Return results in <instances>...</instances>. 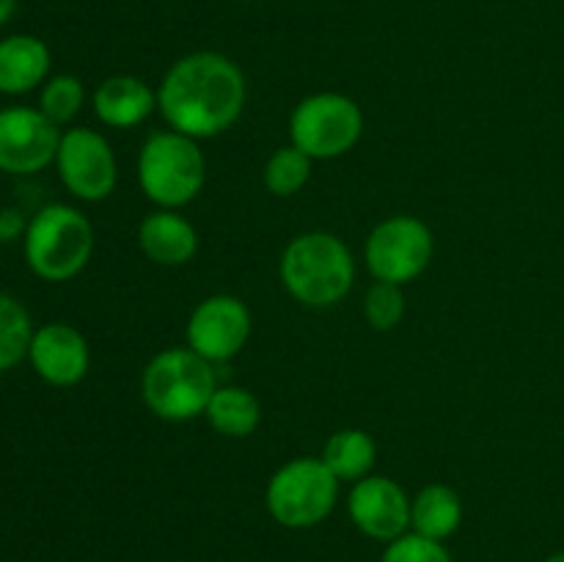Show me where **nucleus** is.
<instances>
[{
	"instance_id": "nucleus-1",
	"label": "nucleus",
	"mask_w": 564,
	"mask_h": 562,
	"mask_svg": "<svg viewBox=\"0 0 564 562\" xmlns=\"http://www.w3.org/2000/svg\"><path fill=\"white\" fill-rule=\"evenodd\" d=\"M246 75L224 53L198 50L165 72L158 88V108L171 130L196 141L220 136L246 110Z\"/></svg>"
},
{
	"instance_id": "nucleus-2",
	"label": "nucleus",
	"mask_w": 564,
	"mask_h": 562,
	"mask_svg": "<svg viewBox=\"0 0 564 562\" xmlns=\"http://www.w3.org/2000/svg\"><path fill=\"white\" fill-rule=\"evenodd\" d=\"M281 284L297 303L312 309L336 306L356 281V259L345 240L330 231H306L281 253Z\"/></svg>"
},
{
	"instance_id": "nucleus-3",
	"label": "nucleus",
	"mask_w": 564,
	"mask_h": 562,
	"mask_svg": "<svg viewBox=\"0 0 564 562\" xmlns=\"http://www.w3.org/2000/svg\"><path fill=\"white\" fill-rule=\"evenodd\" d=\"M218 389V378L207 358L191 347H165L141 375V397L163 422H191L204 417Z\"/></svg>"
},
{
	"instance_id": "nucleus-4",
	"label": "nucleus",
	"mask_w": 564,
	"mask_h": 562,
	"mask_svg": "<svg viewBox=\"0 0 564 562\" xmlns=\"http://www.w3.org/2000/svg\"><path fill=\"white\" fill-rule=\"evenodd\" d=\"M207 182V160L198 141L176 130L154 132L138 154V185L158 209H182L196 202Z\"/></svg>"
},
{
	"instance_id": "nucleus-5",
	"label": "nucleus",
	"mask_w": 564,
	"mask_h": 562,
	"mask_svg": "<svg viewBox=\"0 0 564 562\" xmlns=\"http://www.w3.org/2000/svg\"><path fill=\"white\" fill-rule=\"evenodd\" d=\"M22 248L28 268L39 279L53 284L69 281L86 270L94 253L91 220L69 204H47L28 224Z\"/></svg>"
},
{
	"instance_id": "nucleus-6",
	"label": "nucleus",
	"mask_w": 564,
	"mask_h": 562,
	"mask_svg": "<svg viewBox=\"0 0 564 562\" xmlns=\"http://www.w3.org/2000/svg\"><path fill=\"white\" fill-rule=\"evenodd\" d=\"M339 479L323 457H295L275 468L264 488L270 518L286 529H312L334 512Z\"/></svg>"
},
{
	"instance_id": "nucleus-7",
	"label": "nucleus",
	"mask_w": 564,
	"mask_h": 562,
	"mask_svg": "<svg viewBox=\"0 0 564 562\" xmlns=\"http://www.w3.org/2000/svg\"><path fill=\"white\" fill-rule=\"evenodd\" d=\"M364 136V110L339 91L308 94L290 116V143L312 160H336Z\"/></svg>"
},
{
	"instance_id": "nucleus-8",
	"label": "nucleus",
	"mask_w": 564,
	"mask_h": 562,
	"mask_svg": "<svg viewBox=\"0 0 564 562\" xmlns=\"http://www.w3.org/2000/svg\"><path fill=\"white\" fill-rule=\"evenodd\" d=\"M435 253L433 229L416 215H391L367 237L364 259L375 281L408 284L430 268Z\"/></svg>"
},
{
	"instance_id": "nucleus-9",
	"label": "nucleus",
	"mask_w": 564,
	"mask_h": 562,
	"mask_svg": "<svg viewBox=\"0 0 564 562\" xmlns=\"http://www.w3.org/2000/svg\"><path fill=\"white\" fill-rule=\"evenodd\" d=\"M55 169L66 191L80 202H105L119 182V163L108 138L88 127L61 132Z\"/></svg>"
},
{
	"instance_id": "nucleus-10",
	"label": "nucleus",
	"mask_w": 564,
	"mask_h": 562,
	"mask_svg": "<svg viewBox=\"0 0 564 562\" xmlns=\"http://www.w3.org/2000/svg\"><path fill=\"white\" fill-rule=\"evenodd\" d=\"M251 309L237 295H209L187 317L185 339L209 364H224L246 347L251 336Z\"/></svg>"
},
{
	"instance_id": "nucleus-11",
	"label": "nucleus",
	"mask_w": 564,
	"mask_h": 562,
	"mask_svg": "<svg viewBox=\"0 0 564 562\" xmlns=\"http://www.w3.org/2000/svg\"><path fill=\"white\" fill-rule=\"evenodd\" d=\"M61 127L39 108H0V171L6 174H36L55 163Z\"/></svg>"
},
{
	"instance_id": "nucleus-12",
	"label": "nucleus",
	"mask_w": 564,
	"mask_h": 562,
	"mask_svg": "<svg viewBox=\"0 0 564 562\" xmlns=\"http://www.w3.org/2000/svg\"><path fill=\"white\" fill-rule=\"evenodd\" d=\"M347 512L358 532L380 543H391L411 532V496L383 474H369L352 483Z\"/></svg>"
},
{
	"instance_id": "nucleus-13",
	"label": "nucleus",
	"mask_w": 564,
	"mask_h": 562,
	"mask_svg": "<svg viewBox=\"0 0 564 562\" xmlns=\"http://www.w3.org/2000/svg\"><path fill=\"white\" fill-rule=\"evenodd\" d=\"M28 358H31L33 372L44 383L58 386V389L77 386L91 367L86 336L69 323H47L33 331Z\"/></svg>"
},
{
	"instance_id": "nucleus-14",
	"label": "nucleus",
	"mask_w": 564,
	"mask_h": 562,
	"mask_svg": "<svg viewBox=\"0 0 564 562\" xmlns=\"http://www.w3.org/2000/svg\"><path fill=\"white\" fill-rule=\"evenodd\" d=\"M138 246L163 268H182L198 251V231L180 209H154L138 226Z\"/></svg>"
},
{
	"instance_id": "nucleus-15",
	"label": "nucleus",
	"mask_w": 564,
	"mask_h": 562,
	"mask_svg": "<svg viewBox=\"0 0 564 562\" xmlns=\"http://www.w3.org/2000/svg\"><path fill=\"white\" fill-rule=\"evenodd\" d=\"M158 108V91L135 75H113L94 91V114L113 130H130L143 125Z\"/></svg>"
},
{
	"instance_id": "nucleus-16",
	"label": "nucleus",
	"mask_w": 564,
	"mask_h": 562,
	"mask_svg": "<svg viewBox=\"0 0 564 562\" xmlns=\"http://www.w3.org/2000/svg\"><path fill=\"white\" fill-rule=\"evenodd\" d=\"M50 47L31 33L0 39V94L20 97L47 83Z\"/></svg>"
},
{
	"instance_id": "nucleus-17",
	"label": "nucleus",
	"mask_w": 564,
	"mask_h": 562,
	"mask_svg": "<svg viewBox=\"0 0 564 562\" xmlns=\"http://www.w3.org/2000/svg\"><path fill=\"white\" fill-rule=\"evenodd\" d=\"M460 523L463 499L452 485L430 483L411 499V532L422 538L444 543L460 529Z\"/></svg>"
},
{
	"instance_id": "nucleus-18",
	"label": "nucleus",
	"mask_w": 564,
	"mask_h": 562,
	"mask_svg": "<svg viewBox=\"0 0 564 562\" xmlns=\"http://www.w3.org/2000/svg\"><path fill=\"white\" fill-rule=\"evenodd\" d=\"M204 417L226 439H248L262 422V402L246 386H218Z\"/></svg>"
},
{
	"instance_id": "nucleus-19",
	"label": "nucleus",
	"mask_w": 564,
	"mask_h": 562,
	"mask_svg": "<svg viewBox=\"0 0 564 562\" xmlns=\"http://www.w3.org/2000/svg\"><path fill=\"white\" fill-rule=\"evenodd\" d=\"M319 457L339 483H358L372 474L375 461H378V444L367 430L345 428L330 435Z\"/></svg>"
},
{
	"instance_id": "nucleus-20",
	"label": "nucleus",
	"mask_w": 564,
	"mask_h": 562,
	"mask_svg": "<svg viewBox=\"0 0 564 562\" xmlns=\"http://www.w3.org/2000/svg\"><path fill=\"white\" fill-rule=\"evenodd\" d=\"M31 339V314L9 292H0V375L14 369L22 358H28Z\"/></svg>"
},
{
	"instance_id": "nucleus-21",
	"label": "nucleus",
	"mask_w": 564,
	"mask_h": 562,
	"mask_svg": "<svg viewBox=\"0 0 564 562\" xmlns=\"http://www.w3.org/2000/svg\"><path fill=\"white\" fill-rule=\"evenodd\" d=\"M312 163L314 160L306 152H301L295 143H286V147L275 149L270 154L268 165H264V187L273 196H295L312 180Z\"/></svg>"
},
{
	"instance_id": "nucleus-22",
	"label": "nucleus",
	"mask_w": 564,
	"mask_h": 562,
	"mask_svg": "<svg viewBox=\"0 0 564 562\" xmlns=\"http://www.w3.org/2000/svg\"><path fill=\"white\" fill-rule=\"evenodd\" d=\"M83 102H86V86L75 75L50 77L39 94V110L58 127L69 125L83 110Z\"/></svg>"
},
{
	"instance_id": "nucleus-23",
	"label": "nucleus",
	"mask_w": 564,
	"mask_h": 562,
	"mask_svg": "<svg viewBox=\"0 0 564 562\" xmlns=\"http://www.w3.org/2000/svg\"><path fill=\"white\" fill-rule=\"evenodd\" d=\"M364 317L375 331H391L405 317V292L400 284L375 281L364 295Z\"/></svg>"
},
{
	"instance_id": "nucleus-24",
	"label": "nucleus",
	"mask_w": 564,
	"mask_h": 562,
	"mask_svg": "<svg viewBox=\"0 0 564 562\" xmlns=\"http://www.w3.org/2000/svg\"><path fill=\"white\" fill-rule=\"evenodd\" d=\"M380 562H455L452 560L449 549L438 540L422 538L416 532H408L402 538L386 543L383 556Z\"/></svg>"
},
{
	"instance_id": "nucleus-25",
	"label": "nucleus",
	"mask_w": 564,
	"mask_h": 562,
	"mask_svg": "<svg viewBox=\"0 0 564 562\" xmlns=\"http://www.w3.org/2000/svg\"><path fill=\"white\" fill-rule=\"evenodd\" d=\"M28 224L17 209H0V240L11 242L17 237H25Z\"/></svg>"
},
{
	"instance_id": "nucleus-26",
	"label": "nucleus",
	"mask_w": 564,
	"mask_h": 562,
	"mask_svg": "<svg viewBox=\"0 0 564 562\" xmlns=\"http://www.w3.org/2000/svg\"><path fill=\"white\" fill-rule=\"evenodd\" d=\"M14 11H17V0H0V28L14 17Z\"/></svg>"
},
{
	"instance_id": "nucleus-27",
	"label": "nucleus",
	"mask_w": 564,
	"mask_h": 562,
	"mask_svg": "<svg viewBox=\"0 0 564 562\" xmlns=\"http://www.w3.org/2000/svg\"><path fill=\"white\" fill-rule=\"evenodd\" d=\"M545 562H564V551H556V554H551Z\"/></svg>"
},
{
	"instance_id": "nucleus-28",
	"label": "nucleus",
	"mask_w": 564,
	"mask_h": 562,
	"mask_svg": "<svg viewBox=\"0 0 564 562\" xmlns=\"http://www.w3.org/2000/svg\"><path fill=\"white\" fill-rule=\"evenodd\" d=\"M0 246H3V240H0Z\"/></svg>"
}]
</instances>
